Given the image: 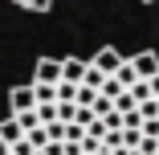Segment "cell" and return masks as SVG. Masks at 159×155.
<instances>
[{
    "mask_svg": "<svg viewBox=\"0 0 159 155\" xmlns=\"http://www.w3.org/2000/svg\"><path fill=\"white\" fill-rule=\"evenodd\" d=\"M66 139H70V143H82V139H86V122H78V118L66 122Z\"/></svg>",
    "mask_w": 159,
    "mask_h": 155,
    "instance_id": "cell-14",
    "label": "cell"
},
{
    "mask_svg": "<svg viewBox=\"0 0 159 155\" xmlns=\"http://www.w3.org/2000/svg\"><path fill=\"white\" fill-rule=\"evenodd\" d=\"M90 61H94V66H98L102 74H114V70L122 66V61H126V57H122V53H118L114 45H106V49H98V53H94Z\"/></svg>",
    "mask_w": 159,
    "mask_h": 155,
    "instance_id": "cell-1",
    "label": "cell"
},
{
    "mask_svg": "<svg viewBox=\"0 0 159 155\" xmlns=\"http://www.w3.org/2000/svg\"><path fill=\"white\" fill-rule=\"evenodd\" d=\"M25 135H29V143H33L37 151H41V147L49 143V131H45V122H41V127H33V131H25Z\"/></svg>",
    "mask_w": 159,
    "mask_h": 155,
    "instance_id": "cell-15",
    "label": "cell"
},
{
    "mask_svg": "<svg viewBox=\"0 0 159 155\" xmlns=\"http://www.w3.org/2000/svg\"><path fill=\"white\" fill-rule=\"evenodd\" d=\"M16 8H25V12H49L53 8V0H12Z\"/></svg>",
    "mask_w": 159,
    "mask_h": 155,
    "instance_id": "cell-8",
    "label": "cell"
},
{
    "mask_svg": "<svg viewBox=\"0 0 159 155\" xmlns=\"http://www.w3.org/2000/svg\"><path fill=\"white\" fill-rule=\"evenodd\" d=\"M57 102H78V82H57Z\"/></svg>",
    "mask_w": 159,
    "mask_h": 155,
    "instance_id": "cell-9",
    "label": "cell"
},
{
    "mask_svg": "<svg viewBox=\"0 0 159 155\" xmlns=\"http://www.w3.org/2000/svg\"><path fill=\"white\" fill-rule=\"evenodd\" d=\"M122 90H126V86H122V82H118L114 74H110V78L102 82V94H106V98H118V94H122Z\"/></svg>",
    "mask_w": 159,
    "mask_h": 155,
    "instance_id": "cell-16",
    "label": "cell"
},
{
    "mask_svg": "<svg viewBox=\"0 0 159 155\" xmlns=\"http://www.w3.org/2000/svg\"><path fill=\"white\" fill-rule=\"evenodd\" d=\"M114 78H118V82H122V86H126V90H131V86H135V82H139V70H135V61H122V66H118V70H114Z\"/></svg>",
    "mask_w": 159,
    "mask_h": 155,
    "instance_id": "cell-7",
    "label": "cell"
},
{
    "mask_svg": "<svg viewBox=\"0 0 159 155\" xmlns=\"http://www.w3.org/2000/svg\"><path fill=\"white\" fill-rule=\"evenodd\" d=\"M61 78H66V70H61V61H57V57H41V61H37V82L57 86Z\"/></svg>",
    "mask_w": 159,
    "mask_h": 155,
    "instance_id": "cell-2",
    "label": "cell"
},
{
    "mask_svg": "<svg viewBox=\"0 0 159 155\" xmlns=\"http://www.w3.org/2000/svg\"><path fill=\"white\" fill-rule=\"evenodd\" d=\"M61 70H66V78H61V82H86V70H90V61H82V57H66V61H61Z\"/></svg>",
    "mask_w": 159,
    "mask_h": 155,
    "instance_id": "cell-4",
    "label": "cell"
},
{
    "mask_svg": "<svg viewBox=\"0 0 159 155\" xmlns=\"http://www.w3.org/2000/svg\"><path fill=\"white\" fill-rule=\"evenodd\" d=\"M0 155H12V143L8 139H0Z\"/></svg>",
    "mask_w": 159,
    "mask_h": 155,
    "instance_id": "cell-22",
    "label": "cell"
},
{
    "mask_svg": "<svg viewBox=\"0 0 159 155\" xmlns=\"http://www.w3.org/2000/svg\"><path fill=\"white\" fill-rule=\"evenodd\" d=\"M33 90H37V102H57V86H49V82H33Z\"/></svg>",
    "mask_w": 159,
    "mask_h": 155,
    "instance_id": "cell-11",
    "label": "cell"
},
{
    "mask_svg": "<svg viewBox=\"0 0 159 155\" xmlns=\"http://www.w3.org/2000/svg\"><path fill=\"white\" fill-rule=\"evenodd\" d=\"M147 82H151V94H155V98H159V74H151V78H147Z\"/></svg>",
    "mask_w": 159,
    "mask_h": 155,
    "instance_id": "cell-21",
    "label": "cell"
},
{
    "mask_svg": "<svg viewBox=\"0 0 159 155\" xmlns=\"http://www.w3.org/2000/svg\"><path fill=\"white\" fill-rule=\"evenodd\" d=\"M12 155H37V147H33V143H29V135L12 143Z\"/></svg>",
    "mask_w": 159,
    "mask_h": 155,
    "instance_id": "cell-19",
    "label": "cell"
},
{
    "mask_svg": "<svg viewBox=\"0 0 159 155\" xmlns=\"http://www.w3.org/2000/svg\"><path fill=\"white\" fill-rule=\"evenodd\" d=\"M8 102H12V114L33 110V106H37V90H33V86H16L12 94H8Z\"/></svg>",
    "mask_w": 159,
    "mask_h": 155,
    "instance_id": "cell-3",
    "label": "cell"
},
{
    "mask_svg": "<svg viewBox=\"0 0 159 155\" xmlns=\"http://www.w3.org/2000/svg\"><path fill=\"white\" fill-rule=\"evenodd\" d=\"M45 131H49V139H57V143H66V122H45Z\"/></svg>",
    "mask_w": 159,
    "mask_h": 155,
    "instance_id": "cell-18",
    "label": "cell"
},
{
    "mask_svg": "<svg viewBox=\"0 0 159 155\" xmlns=\"http://www.w3.org/2000/svg\"><path fill=\"white\" fill-rule=\"evenodd\" d=\"M139 110H143V118H159V98H147V102H139Z\"/></svg>",
    "mask_w": 159,
    "mask_h": 155,
    "instance_id": "cell-20",
    "label": "cell"
},
{
    "mask_svg": "<svg viewBox=\"0 0 159 155\" xmlns=\"http://www.w3.org/2000/svg\"><path fill=\"white\" fill-rule=\"evenodd\" d=\"M131 98H135V102H147V98H155V94H151V82H147V78H139V82L131 86Z\"/></svg>",
    "mask_w": 159,
    "mask_h": 155,
    "instance_id": "cell-10",
    "label": "cell"
},
{
    "mask_svg": "<svg viewBox=\"0 0 159 155\" xmlns=\"http://www.w3.org/2000/svg\"><path fill=\"white\" fill-rule=\"evenodd\" d=\"M135 106H139V102L131 98V90H122V94L114 98V110H122V114H126V110H135Z\"/></svg>",
    "mask_w": 159,
    "mask_h": 155,
    "instance_id": "cell-17",
    "label": "cell"
},
{
    "mask_svg": "<svg viewBox=\"0 0 159 155\" xmlns=\"http://www.w3.org/2000/svg\"><path fill=\"white\" fill-rule=\"evenodd\" d=\"M0 139H8V143L25 139V127H20V118H16V114H12L8 122H0Z\"/></svg>",
    "mask_w": 159,
    "mask_h": 155,
    "instance_id": "cell-6",
    "label": "cell"
},
{
    "mask_svg": "<svg viewBox=\"0 0 159 155\" xmlns=\"http://www.w3.org/2000/svg\"><path fill=\"white\" fill-rule=\"evenodd\" d=\"M131 61H135V70H139V78H151V74H159V53H151V49L135 53Z\"/></svg>",
    "mask_w": 159,
    "mask_h": 155,
    "instance_id": "cell-5",
    "label": "cell"
},
{
    "mask_svg": "<svg viewBox=\"0 0 159 155\" xmlns=\"http://www.w3.org/2000/svg\"><path fill=\"white\" fill-rule=\"evenodd\" d=\"M110 74H102L98 66H94V61H90V70H86V86H94V90H102V82H106Z\"/></svg>",
    "mask_w": 159,
    "mask_h": 155,
    "instance_id": "cell-13",
    "label": "cell"
},
{
    "mask_svg": "<svg viewBox=\"0 0 159 155\" xmlns=\"http://www.w3.org/2000/svg\"><path fill=\"white\" fill-rule=\"evenodd\" d=\"M37 114H41V122H57V118H61L57 102H37Z\"/></svg>",
    "mask_w": 159,
    "mask_h": 155,
    "instance_id": "cell-12",
    "label": "cell"
},
{
    "mask_svg": "<svg viewBox=\"0 0 159 155\" xmlns=\"http://www.w3.org/2000/svg\"><path fill=\"white\" fill-rule=\"evenodd\" d=\"M143 4H151V0H143Z\"/></svg>",
    "mask_w": 159,
    "mask_h": 155,
    "instance_id": "cell-23",
    "label": "cell"
}]
</instances>
